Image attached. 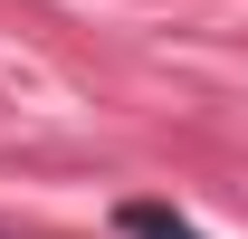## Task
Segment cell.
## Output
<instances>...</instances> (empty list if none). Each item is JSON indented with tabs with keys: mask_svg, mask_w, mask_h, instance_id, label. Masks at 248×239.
Wrapping results in <instances>:
<instances>
[{
	"mask_svg": "<svg viewBox=\"0 0 248 239\" xmlns=\"http://www.w3.org/2000/svg\"><path fill=\"white\" fill-rule=\"evenodd\" d=\"M124 230H134V239H191L172 210H124Z\"/></svg>",
	"mask_w": 248,
	"mask_h": 239,
	"instance_id": "obj_1",
	"label": "cell"
}]
</instances>
